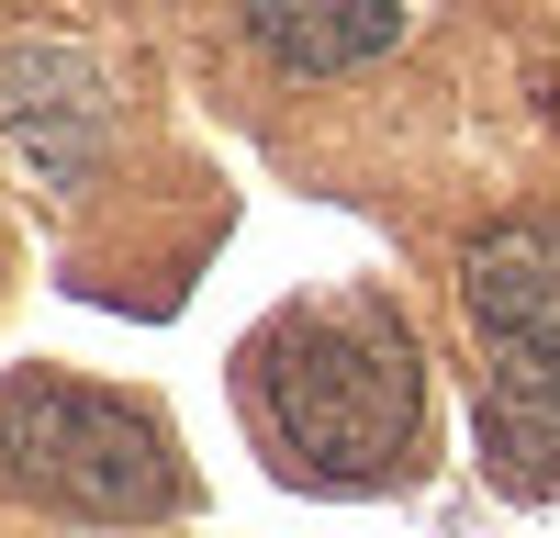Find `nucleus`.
<instances>
[{
  "instance_id": "nucleus-1",
  "label": "nucleus",
  "mask_w": 560,
  "mask_h": 538,
  "mask_svg": "<svg viewBox=\"0 0 560 538\" xmlns=\"http://www.w3.org/2000/svg\"><path fill=\"white\" fill-rule=\"evenodd\" d=\"M247 393H258V426L280 448V471L303 482H382L404 471L415 448V337L393 326L382 303H314V314H280L247 359Z\"/></svg>"
},
{
  "instance_id": "nucleus-2",
  "label": "nucleus",
  "mask_w": 560,
  "mask_h": 538,
  "mask_svg": "<svg viewBox=\"0 0 560 538\" xmlns=\"http://www.w3.org/2000/svg\"><path fill=\"white\" fill-rule=\"evenodd\" d=\"M471 292V337H482V426L516 460V482H560V224L516 213L459 258Z\"/></svg>"
},
{
  "instance_id": "nucleus-3",
  "label": "nucleus",
  "mask_w": 560,
  "mask_h": 538,
  "mask_svg": "<svg viewBox=\"0 0 560 538\" xmlns=\"http://www.w3.org/2000/svg\"><path fill=\"white\" fill-rule=\"evenodd\" d=\"M0 482L68 516H168L179 505V448L158 437V416H135L124 393L90 382H12L0 393Z\"/></svg>"
},
{
  "instance_id": "nucleus-4",
  "label": "nucleus",
  "mask_w": 560,
  "mask_h": 538,
  "mask_svg": "<svg viewBox=\"0 0 560 538\" xmlns=\"http://www.w3.org/2000/svg\"><path fill=\"white\" fill-rule=\"evenodd\" d=\"M258 34V57L269 68H359V57H382V45H404V12L393 0H258L247 12Z\"/></svg>"
}]
</instances>
